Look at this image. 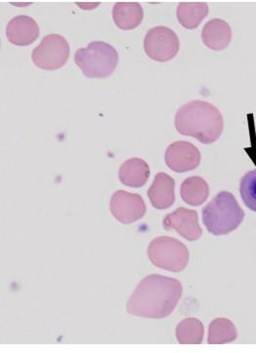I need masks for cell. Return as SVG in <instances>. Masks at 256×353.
<instances>
[{
  "label": "cell",
  "instance_id": "obj_7",
  "mask_svg": "<svg viewBox=\"0 0 256 353\" xmlns=\"http://www.w3.org/2000/svg\"><path fill=\"white\" fill-rule=\"evenodd\" d=\"M179 39L169 28L159 26L146 34L144 50L148 57L157 62H168L179 51Z\"/></svg>",
  "mask_w": 256,
  "mask_h": 353
},
{
  "label": "cell",
  "instance_id": "obj_12",
  "mask_svg": "<svg viewBox=\"0 0 256 353\" xmlns=\"http://www.w3.org/2000/svg\"><path fill=\"white\" fill-rule=\"evenodd\" d=\"M175 182L173 176L166 173H157L154 182L148 190V197L152 205L159 210H164L175 204Z\"/></svg>",
  "mask_w": 256,
  "mask_h": 353
},
{
  "label": "cell",
  "instance_id": "obj_8",
  "mask_svg": "<svg viewBox=\"0 0 256 353\" xmlns=\"http://www.w3.org/2000/svg\"><path fill=\"white\" fill-rule=\"evenodd\" d=\"M110 209L112 216L124 225H129L144 216L147 208L144 199L137 194L117 190L112 194Z\"/></svg>",
  "mask_w": 256,
  "mask_h": 353
},
{
  "label": "cell",
  "instance_id": "obj_19",
  "mask_svg": "<svg viewBox=\"0 0 256 353\" xmlns=\"http://www.w3.org/2000/svg\"><path fill=\"white\" fill-rule=\"evenodd\" d=\"M204 328L197 319L182 320L176 327V339L181 345H199L203 343Z\"/></svg>",
  "mask_w": 256,
  "mask_h": 353
},
{
  "label": "cell",
  "instance_id": "obj_11",
  "mask_svg": "<svg viewBox=\"0 0 256 353\" xmlns=\"http://www.w3.org/2000/svg\"><path fill=\"white\" fill-rule=\"evenodd\" d=\"M39 35V28L34 18L20 15L11 19L6 28V37L10 43L28 46L34 43Z\"/></svg>",
  "mask_w": 256,
  "mask_h": 353
},
{
  "label": "cell",
  "instance_id": "obj_17",
  "mask_svg": "<svg viewBox=\"0 0 256 353\" xmlns=\"http://www.w3.org/2000/svg\"><path fill=\"white\" fill-rule=\"evenodd\" d=\"M208 14L204 2H181L177 8L178 22L186 29H197Z\"/></svg>",
  "mask_w": 256,
  "mask_h": 353
},
{
  "label": "cell",
  "instance_id": "obj_14",
  "mask_svg": "<svg viewBox=\"0 0 256 353\" xmlns=\"http://www.w3.org/2000/svg\"><path fill=\"white\" fill-rule=\"evenodd\" d=\"M150 167L145 160L130 159L126 160L119 171V179L121 183L129 188H142L150 178Z\"/></svg>",
  "mask_w": 256,
  "mask_h": 353
},
{
  "label": "cell",
  "instance_id": "obj_13",
  "mask_svg": "<svg viewBox=\"0 0 256 353\" xmlns=\"http://www.w3.org/2000/svg\"><path fill=\"white\" fill-rule=\"evenodd\" d=\"M201 39L211 50L221 51L231 42V27L221 19H213L204 26Z\"/></svg>",
  "mask_w": 256,
  "mask_h": 353
},
{
  "label": "cell",
  "instance_id": "obj_6",
  "mask_svg": "<svg viewBox=\"0 0 256 353\" xmlns=\"http://www.w3.org/2000/svg\"><path fill=\"white\" fill-rule=\"evenodd\" d=\"M70 56V46L64 37L48 34L42 39L41 44L35 47L32 60L37 68L42 70L60 69L67 63Z\"/></svg>",
  "mask_w": 256,
  "mask_h": 353
},
{
  "label": "cell",
  "instance_id": "obj_9",
  "mask_svg": "<svg viewBox=\"0 0 256 353\" xmlns=\"http://www.w3.org/2000/svg\"><path fill=\"white\" fill-rule=\"evenodd\" d=\"M201 159L199 148L185 141L171 143L164 154L166 165L176 173L194 170L201 163Z\"/></svg>",
  "mask_w": 256,
  "mask_h": 353
},
{
  "label": "cell",
  "instance_id": "obj_20",
  "mask_svg": "<svg viewBox=\"0 0 256 353\" xmlns=\"http://www.w3.org/2000/svg\"><path fill=\"white\" fill-rule=\"evenodd\" d=\"M239 194L246 206L256 212V170L248 172L242 178Z\"/></svg>",
  "mask_w": 256,
  "mask_h": 353
},
{
  "label": "cell",
  "instance_id": "obj_18",
  "mask_svg": "<svg viewBox=\"0 0 256 353\" xmlns=\"http://www.w3.org/2000/svg\"><path fill=\"white\" fill-rule=\"evenodd\" d=\"M238 336L236 326L231 320L216 319L210 324L208 343L210 345H223L234 342Z\"/></svg>",
  "mask_w": 256,
  "mask_h": 353
},
{
  "label": "cell",
  "instance_id": "obj_1",
  "mask_svg": "<svg viewBox=\"0 0 256 353\" xmlns=\"http://www.w3.org/2000/svg\"><path fill=\"white\" fill-rule=\"evenodd\" d=\"M183 293L179 280L151 274L141 280L129 298V314L143 319H161L173 314Z\"/></svg>",
  "mask_w": 256,
  "mask_h": 353
},
{
  "label": "cell",
  "instance_id": "obj_15",
  "mask_svg": "<svg viewBox=\"0 0 256 353\" xmlns=\"http://www.w3.org/2000/svg\"><path fill=\"white\" fill-rule=\"evenodd\" d=\"M144 11L137 2H117L112 8V19L121 30L136 29L142 23Z\"/></svg>",
  "mask_w": 256,
  "mask_h": 353
},
{
  "label": "cell",
  "instance_id": "obj_5",
  "mask_svg": "<svg viewBox=\"0 0 256 353\" xmlns=\"http://www.w3.org/2000/svg\"><path fill=\"white\" fill-rule=\"evenodd\" d=\"M148 256L155 267L173 272H182L189 262L187 247L170 236L152 239L148 247Z\"/></svg>",
  "mask_w": 256,
  "mask_h": 353
},
{
  "label": "cell",
  "instance_id": "obj_4",
  "mask_svg": "<svg viewBox=\"0 0 256 353\" xmlns=\"http://www.w3.org/2000/svg\"><path fill=\"white\" fill-rule=\"evenodd\" d=\"M75 62L89 79H106L116 70L119 53L111 44L92 41L76 52Z\"/></svg>",
  "mask_w": 256,
  "mask_h": 353
},
{
  "label": "cell",
  "instance_id": "obj_2",
  "mask_svg": "<svg viewBox=\"0 0 256 353\" xmlns=\"http://www.w3.org/2000/svg\"><path fill=\"white\" fill-rule=\"evenodd\" d=\"M175 127L181 135L208 145L221 136L224 120L221 112L213 103L197 100L187 103L177 110Z\"/></svg>",
  "mask_w": 256,
  "mask_h": 353
},
{
  "label": "cell",
  "instance_id": "obj_10",
  "mask_svg": "<svg viewBox=\"0 0 256 353\" xmlns=\"http://www.w3.org/2000/svg\"><path fill=\"white\" fill-rule=\"evenodd\" d=\"M164 228L166 230H176L188 241H196L201 239L203 230L199 227L197 211L180 207L164 219Z\"/></svg>",
  "mask_w": 256,
  "mask_h": 353
},
{
  "label": "cell",
  "instance_id": "obj_16",
  "mask_svg": "<svg viewBox=\"0 0 256 353\" xmlns=\"http://www.w3.org/2000/svg\"><path fill=\"white\" fill-rule=\"evenodd\" d=\"M180 194L188 205L199 206L208 199L210 187L201 176H189L181 185Z\"/></svg>",
  "mask_w": 256,
  "mask_h": 353
},
{
  "label": "cell",
  "instance_id": "obj_3",
  "mask_svg": "<svg viewBox=\"0 0 256 353\" xmlns=\"http://www.w3.org/2000/svg\"><path fill=\"white\" fill-rule=\"evenodd\" d=\"M245 218V212L231 192H219L203 209V222L210 234L220 236L237 230Z\"/></svg>",
  "mask_w": 256,
  "mask_h": 353
}]
</instances>
